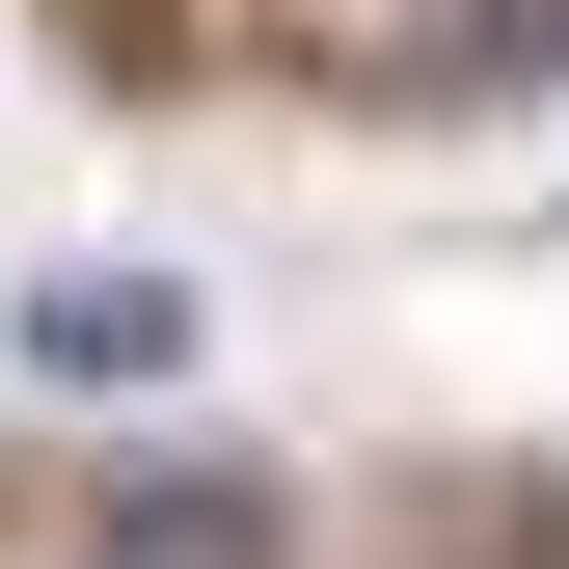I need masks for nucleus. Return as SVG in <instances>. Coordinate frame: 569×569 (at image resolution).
Here are the masks:
<instances>
[{
  "mask_svg": "<svg viewBox=\"0 0 569 569\" xmlns=\"http://www.w3.org/2000/svg\"><path fill=\"white\" fill-rule=\"evenodd\" d=\"M82 569H299V516H271L244 461H109L82 488Z\"/></svg>",
  "mask_w": 569,
  "mask_h": 569,
  "instance_id": "1",
  "label": "nucleus"
},
{
  "mask_svg": "<svg viewBox=\"0 0 569 569\" xmlns=\"http://www.w3.org/2000/svg\"><path fill=\"white\" fill-rule=\"evenodd\" d=\"M435 82H461V109H516V82H569V0H461V28H435Z\"/></svg>",
  "mask_w": 569,
  "mask_h": 569,
  "instance_id": "3",
  "label": "nucleus"
},
{
  "mask_svg": "<svg viewBox=\"0 0 569 569\" xmlns=\"http://www.w3.org/2000/svg\"><path fill=\"white\" fill-rule=\"evenodd\" d=\"M28 380L163 407V380H190V299H163V271H28Z\"/></svg>",
  "mask_w": 569,
  "mask_h": 569,
  "instance_id": "2",
  "label": "nucleus"
}]
</instances>
